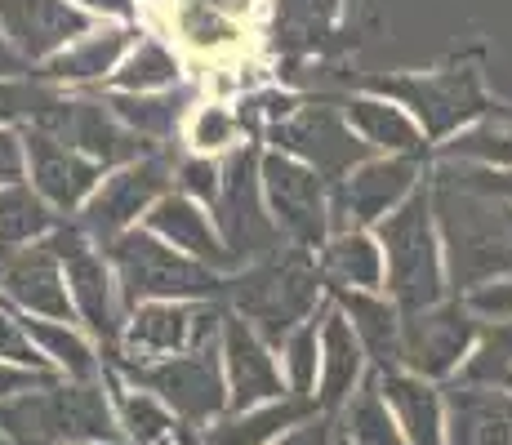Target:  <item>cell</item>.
Here are the masks:
<instances>
[{
    "mask_svg": "<svg viewBox=\"0 0 512 445\" xmlns=\"http://www.w3.org/2000/svg\"><path fill=\"white\" fill-rule=\"evenodd\" d=\"M49 245L63 259V276H67V299H72V316L85 334L103 348L107 356L116 352L125 325V308H121V290H116L112 263H107L103 245L85 236L81 223L63 219L49 232Z\"/></svg>",
    "mask_w": 512,
    "mask_h": 445,
    "instance_id": "52a82bcc",
    "label": "cell"
},
{
    "mask_svg": "<svg viewBox=\"0 0 512 445\" xmlns=\"http://www.w3.org/2000/svg\"><path fill=\"white\" fill-rule=\"evenodd\" d=\"M379 379V392L388 401L392 419H397L406 445H446V401H441V388L410 370H374Z\"/></svg>",
    "mask_w": 512,
    "mask_h": 445,
    "instance_id": "484cf974",
    "label": "cell"
},
{
    "mask_svg": "<svg viewBox=\"0 0 512 445\" xmlns=\"http://www.w3.org/2000/svg\"><path fill=\"white\" fill-rule=\"evenodd\" d=\"M23 325H27V334H32V343L41 348V356L49 361L54 374L76 379V383L103 379V356H98L94 339L76 321H49V316H27L23 312Z\"/></svg>",
    "mask_w": 512,
    "mask_h": 445,
    "instance_id": "1f68e13d",
    "label": "cell"
},
{
    "mask_svg": "<svg viewBox=\"0 0 512 445\" xmlns=\"http://www.w3.org/2000/svg\"><path fill=\"white\" fill-rule=\"evenodd\" d=\"M423 183V156H370L330 183V232L374 227Z\"/></svg>",
    "mask_w": 512,
    "mask_h": 445,
    "instance_id": "5bb4252c",
    "label": "cell"
},
{
    "mask_svg": "<svg viewBox=\"0 0 512 445\" xmlns=\"http://www.w3.org/2000/svg\"><path fill=\"white\" fill-rule=\"evenodd\" d=\"M23 72H32V67H27L23 58H18L14 49H9L5 36H0V76H23Z\"/></svg>",
    "mask_w": 512,
    "mask_h": 445,
    "instance_id": "f907efd6",
    "label": "cell"
},
{
    "mask_svg": "<svg viewBox=\"0 0 512 445\" xmlns=\"http://www.w3.org/2000/svg\"><path fill=\"white\" fill-rule=\"evenodd\" d=\"M139 27L134 23H98L94 32H85L81 41H72L67 49H58L54 58H45L32 76H41L54 89H85V85H107V76L116 72L130 45L139 41Z\"/></svg>",
    "mask_w": 512,
    "mask_h": 445,
    "instance_id": "44dd1931",
    "label": "cell"
},
{
    "mask_svg": "<svg viewBox=\"0 0 512 445\" xmlns=\"http://www.w3.org/2000/svg\"><path fill=\"white\" fill-rule=\"evenodd\" d=\"M312 414H321L317 405L285 392V397L250 405V410H223L219 419L201 428V445H272Z\"/></svg>",
    "mask_w": 512,
    "mask_h": 445,
    "instance_id": "83f0119b",
    "label": "cell"
},
{
    "mask_svg": "<svg viewBox=\"0 0 512 445\" xmlns=\"http://www.w3.org/2000/svg\"><path fill=\"white\" fill-rule=\"evenodd\" d=\"M0 432L14 445H72V441H121L107 383L49 379L18 397L0 401Z\"/></svg>",
    "mask_w": 512,
    "mask_h": 445,
    "instance_id": "3957f363",
    "label": "cell"
},
{
    "mask_svg": "<svg viewBox=\"0 0 512 445\" xmlns=\"http://www.w3.org/2000/svg\"><path fill=\"white\" fill-rule=\"evenodd\" d=\"M277 352H281V379H285V392H290V397L312 401V392H317V374H321L317 316H312V321H303L299 330L285 334Z\"/></svg>",
    "mask_w": 512,
    "mask_h": 445,
    "instance_id": "74e56055",
    "label": "cell"
},
{
    "mask_svg": "<svg viewBox=\"0 0 512 445\" xmlns=\"http://www.w3.org/2000/svg\"><path fill=\"white\" fill-rule=\"evenodd\" d=\"M27 178V147L18 125H0V187L23 183Z\"/></svg>",
    "mask_w": 512,
    "mask_h": 445,
    "instance_id": "bcb514c9",
    "label": "cell"
},
{
    "mask_svg": "<svg viewBox=\"0 0 512 445\" xmlns=\"http://www.w3.org/2000/svg\"><path fill=\"white\" fill-rule=\"evenodd\" d=\"M103 254L112 263L125 312L147 299H219L223 281H228L223 272H214V267L187 259L183 250L165 245L143 223L125 227L112 241H103Z\"/></svg>",
    "mask_w": 512,
    "mask_h": 445,
    "instance_id": "5b68a950",
    "label": "cell"
},
{
    "mask_svg": "<svg viewBox=\"0 0 512 445\" xmlns=\"http://www.w3.org/2000/svg\"><path fill=\"white\" fill-rule=\"evenodd\" d=\"M58 223H63V214H58L27 178L23 183L0 187V250L45 241Z\"/></svg>",
    "mask_w": 512,
    "mask_h": 445,
    "instance_id": "e575fe53",
    "label": "cell"
},
{
    "mask_svg": "<svg viewBox=\"0 0 512 445\" xmlns=\"http://www.w3.org/2000/svg\"><path fill=\"white\" fill-rule=\"evenodd\" d=\"M210 219L219 227L223 245L236 259V272L254 259H268L272 250H281V232L272 223L268 205H263V187H259V152L254 147H232L223 156V178H219V196L210 205Z\"/></svg>",
    "mask_w": 512,
    "mask_h": 445,
    "instance_id": "9c48e42d",
    "label": "cell"
},
{
    "mask_svg": "<svg viewBox=\"0 0 512 445\" xmlns=\"http://www.w3.org/2000/svg\"><path fill=\"white\" fill-rule=\"evenodd\" d=\"M441 161L512 170V107H486L472 125L455 130L441 143Z\"/></svg>",
    "mask_w": 512,
    "mask_h": 445,
    "instance_id": "d6a6232c",
    "label": "cell"
},
{
    "mask_svg": "<svg viewBox=\"0 0 512 445\" xmlns=\"http://www.w3.org/2000/svg\"><path fill=\"white\" fill-rule=\"evenodd\" d=\"M72 445H125V441H72Z\"/></svg>",
    "mask_w": 512,
    "mask_h": 445,
    "instance_id": "f5cc1de1",
    "label": "cell"
},
{
    "mask_svg": "<svg viewBox=\"0 0 512 445\" xmlns=\"http://www.w3.org/2000/svg\"><path fill=\"white\" fill-rule=\"evenodd\" d=\"M268 143L277 152L294 156V161L312 165L326 183H339L343 174H352L361 161H370V147L352 134V125L343 121L339 107H294L285 121L268 125Z\"/></svg>",
    "mask_w": 512,
    "mask_h": 445,
    "instance_id": "9a60e30c",
    "label": "cell"
},
{
    "mask_svg": "<svg viewBox=\"0 0 512 445\" xmlns=\"http://www.w3.org/2000/svg\"><path fill=\"white\" fill-rule=\"evenodd\" d=\"M334 303L348 316L361 352L374 370H397L401 365V308L379 290H334Z\"/></svg>",
    "mask_w": 512,
    "mask_h": 445,
    "instance_id": "f1b7e54d",
    "label": "cell"
},
{
    "mask_svg": "<svg viewBox=\"0 0 512 445\" xmlns=\"http://www.w3.org/2000/svg\"><path fill=\"white\" fill-rule=\"evenodd\" d=\"M446 401V445H512V392L455 383L441 388Z\"/></svg>",
    "mask_w": 512,
    "mask_h": 445,
    "instance_id": "d4e9b609",
    "label": "cell"
},
{
    "mask_svg": "<svg viewBox=\"0 0 512 445\" xmlns=\"http://www.w3.org/2000/svg\"><path fill=\"white\" fill-rule=\"evenodd\" d=\"M317 343H321V374H317V392L312 405L321 414H339L343 401L357 392V383L366 379V352H361L357 334H352L348 316L339 312V303L326 299L317 308Z\"/></svg>",
    "mask_w": 512,
    "mask_h": 445,
    "instance_id": "603a6c76",
    "label": "cell"
},
{
    "mask_svg": "<svg viewBox=\"0 0 512 445\" xmlns=\"http://www.w3.org/2000/svg\"><path fill=\"white\" fill-rule=\"evenodd\" d=\"M32 130L54 134L58 143L76 147V152L90 156L103 170L130 165V161H139L143 152H152V143H143L130 125L116 121V112L103 98H85V94H72V89H58V94L49 98L41 107V116L32 121Z\"/></svg>",
    "mask_w": 512,
    "mask_h": 445,
    "instance_id": "4fadbf2b",
    "label": "cell"
},
{
    "mask_svg": "<svg viewBox=\"0 0 512 445\" xmlns=\"http://www.w3.org/2000/svg\"><path fill=\"white\" fill-rule=\"evenodd\" d=\"M330 437H334V414H312V419H303L299 428H290L272 445H330Z\"/></svg>",
    "mask_w": 512,
    "mask_h": 445,
    "instance_id": "7dc6e473",
    "label": "cell"
},
{
    "mask_svg": "<svg viewBox=\"0 0 512 445\" xmlns=\"http://www.w3.org/2000/svg\"><path fill=\"white\" fill-rule=\"evenodd\" d=\"M0 299L9 308L27 312V316H49V321H76L72 299H67V276L63 259L54 254V245L32 241V245H14L0 250Z\"/></svg>",
    "mask_w": 512,
    "mask_h": 445,
    "instance_id": "ac0fdd59",
    "label": "cell"
},
{
    "mask_svg": "<svg viewBox=\"0 0 512 445\" xmlns=\"http://www.w3.org/2000/svg\"><path fill=\"white\" fill-rule=\"evenodd\" d=\"M374 94H388L419 121L423 138H450L486 112V89L477 72H423L397 76V81H374Z\"/></svg>",
    "mask_w": 512,
    "mask_h": 445,
    "instance_id": "2e32d148",
    "label": "cell"
},
{
    "mask_svg": "<svg viewBox=\"0 0 512 445\" xmlns=\"http://www.w3.org/2000/svg\"><path fill=\"white\" fill-rule=\"evenodd\" d=\"M103 103L112 107L116 121L130 125L143 143L170 147V138L183 130L187 112H192V89L174 85V89H161V94H116V89H107Z\"/></svg>",
    "mask_w": 512,
    "mask_h": 445,
    "instance_id": "f546056e",
    "label": "cell"
},
{
    "mask_svg": "<svg viewBox=\"0 0 512 445\" xmlns=\"http://www.w3.org/2000/svg\"><path fill=\"white\" fill-rule=\"evenodd\" d=\"M94 27L98 18L72 0H0V36L27 67H41Z\"/></svg>",
    "mask_w": 512,
    "mask_h": 445,
    "instance_id": "e0dca14e",
    "label": "cell"
},
{
    "mask_svg": "<svg viewBox=\"0 0 512 445\" xmlns=\"http://www.w3.org/2000/svg\"><path fill=\"white\" fill-rule=\"evenodd\" d=\"M143 227L161 236L165 245L183 250L187 259L214 267V272H223V276L236 272V259L228 254V245H223V236H219V227H214L210 210H205L201 201H192V196L174 192V187L143 214Z\"/></svg>",
    "mask_w": 512,
    "mask_h": 445,
    "instance_id": "7402d4cb",
    "label": "cell"
},
{
    "mask_svg": "<svg viewBox=\"0 0 512 445\" xmlns=\"http://www.w3.org/2000/svg\"><path fill=\"white\" fill-rule=\"evenodd\" d=\"M0 361L27 365V370H41V374H54V370H49V361L41 356V348L32 343V334H27L23 312L9 308L5 299H0Z\"/></svg>",
    "mask_w": 512,
    "mask_h": 445,
    "instance_id": "b9f144b4",
    "label": "cell"
},
{
    "mask_svg": "<svg viewBox=\"0 0 512 445\" xmlns=\"http://www.w3.org/2000/svg\"><path fill=\"white\" fill-rule=\"evenodd\" d=\"M223 294H228V312L241 316L272 348H281L285 334L312 321L326 303V276L317 267V254L281 245L268 259H254L232 272L223 281Z\"/></svg>",
    "mask_w": 512,
    "mask_h": 445,
    "instance_id": "7a4b0ae2",
    "label": "cell"
},
{
    "mask_svg": "<svg viewBox=\"0 0 512 445\" xmlns=\"http://www.w3.org/2000/svg\"><path fill=\"white\" fill-rule=\"evenodd\" d=\"M219 361H223V383H228V410H250V405L285 397L277 348L268 339H259L236 312H223Z\"/></svg>",
    "mask_w": 512,
    "mask_h": 445,
    "instance_id": "d6986e66",
    "label": "cell"
},
{
    "mask_svg": "<svg viewBox=\"0 0 512 445\" xmlns=\"http://www.w3.org/2000/svg\"><path fill=\"white\" fill-rule=\"evenodd\" d=\"M183 138L196 156H228L241 138V112L228 103H196L183 121Z\"/></svg>",
    "mask_w": 512,
    "mask_h": 445,
    "instance_id": "f35d334b",
    "label": "cell"
},
{
    "mask_svg": "<svg viewBox=\"0 0 512 445\" xmlns=\"http://www.w3.org/2000/svg\"><path fill=\"white\" fill-rule=\"evenodd\" d=\"M481 334V316L464 299H437L428 308L401 312V370L428 383H450Z\"/></svg>",
    "mask_w": 512,
    "mask_h": 445,
    "instance_id": "8fae6325",
    "label": "cell"
},
{
    "mask_svg": "<svg viewBox=\"0 0 512 445\" xmlns=\"http://www.w3.org/2000/svg\"><path fill=\"white\" fill-rule=\"evenodd\" d=\"M370 232L383 250V290L401 312H415L446 299L450 285H446V263H441V236H437V219H432L428 178Z\"/></svg>",
    "mask_w": 512,
    "mask_h": 445,
    "instance_id": "277c9868",
    "label": "cell"
},
{
    "mask_svg": "<svg viewBox=\"0 0 512 445\" xmlns=\"http://www.w3.org/2000/svg\"><path fill=\"white\" fill-rule=\"evenodd\" d=\"M219 178H223V161L219 156H187V161H174V192L201 201L205 210L219 196Z\"/></svg>",
    "mask_w": 512,
    "mask_h": 445,
    "instance_id": "7bdbcfd3",
    "label": "cell"
},
{
    "mask_svg": "<svg viewBox=\"0 0 512 445\" xmlns=\"http://www.w3.org/2000/svg\"><path fill=\"white\" fill-rule=\"evenodd\" d=\"M0 445H14V441H9V437H5V432H0Z\"/></svg>",
    "mask_w": 512,
    "mask_h": 445,
    "instance_id": "db71d44e",
    "label": "cell"
},
{
    "mask_svg": "<svg viewBox=\"0 0 512 445\" xmlns=\"http://www.w3.org/2000/svg\"><path fill=\"white\" fill-rule=\"evenodd\" d=\"M259 187H263V205H268L281 241L294 245V250L317 254L330 236V183L326 178L312 170V165L268 147V152H259Z\"/></svg>",
    "mask_w": 512,
    "mask_h": 445,
    "instance_id": "ba28073f",
    "label": "cell"
},
{
    "mask_svg": "<svg viewBox=\"0 0 512 445\" xmlns=\"http://www.w3.org/2000/svg\"><path fill=\"white\" fill-rule=\"evenodd\" d=\"M339 432L352 445H406V437H401V428H397V419H392V410H388V401H383V392H379V379H374V370L357 383V392L343 401Z\"/></svg>",
    "mask_w": 512,
    "mask_h": 445,
    "instance_id": "d590c367",
    "label": "cell"
},
{
    "mask_svg": "<svg viewBox=\"0 0 512 445\" xmlns=\"http://www.w3.org/2000/svg\"><path fill=\"white\" fill-rule=\"evenodd\" d=\"M174 85H183V63L156 36H139L130 54L116 63V72L107 76V89H116V94H161Z\"/></svg>",
    "mask_w": 512,
    "mask_h": 445,
    "instance_id": "836d02e7",
    "label": "cell"
},
{
    "mask_svg": "<svg viewBox=\"0 0 512 445\" xmlns=\"http://www.w3.org/2000/svg\"><path fill=\"white\" fill-rule=\"evenodd\" d=\"M170 187H174V156L165 152V147H152L139 161L107 170L103 183L94 187V196L76 210L81 214L76 223L85 227L90 241L103 245V241H112L116 232H125V227L143 223V214L152 210Z\"/></svg>",
    "mask_w": 512,
    "mask_h": 445,
    "instance_id": "7c38bea8",
    "label": "cell"
},
{
    "mask_svg": "<svg viewBox=\"0 0 512 445\" xmlns=\"http://www.w3.org/2000/svg\"><path fill=\"white\" fill-rule=\"evenodd\" d=\"M112 370L121 374V379L147 388L152 397H161L183 423H192V428H205V423H214L228 410V383H223L219 343L179 352V356H161V361H143V365H112Z\"/></svg>",
    "mask_w": 512,
    "mask_h": 445,
    "instance_id": "30bf717a",
    "label": "cell"
},
{
    "mask_svg": "<svg viewBox=\"0 0 512 445\" xmlns=\"http://www.w3.org/2000/svg\"><path fill=\"white\" fill-rule=\"evenodd\" d=\"M437 170H446L455 183H464L472 192L490 196V201L512 210V170H486V165H455V161H437Z\"/></svg>",
    "mask_w": 512,
    "mask_h": 445,
    "instance_id": "ee69618b",
    "label": "cell"
},
{
    "mask_svg": "<svg viewBox=\"0 0 512 445\" xmlns=\"http://www.w3.org/2000/svg\"><path fill=\"white\" fill-rule=\"evenodd\" d=\"M464 303L481 316V321H512V276L481 285V290H472Z\"/></svg>",
    "mask_w": 512,
    "mask_h": 445,
    "instance_id": "f6af8a7d",
    "label": "cell"
},
{
    "mask_svg": "<svg viewBox=\"0 0 512 445\" xmlns=\"http://www.w3.org/2000/svg\"><path fill=\"white\" fill-rule=\"evenodd\" d=\"M72 5H81L85 14H94L98 23H134L139 18V0H72Z\"/></svg>",
    "mask_w": 512,
    "mask_h": 445,
    "instance_id": "681fc988",
    "label": "cell"
},
{
    "mask_svg": "<svg viewBox=\"0 0 512 445\" xmlns=\"http://www.w3.org/2000/svg\"><path fill=\"white\" fill-rule=\"evenodd\" d=\"M432 219L441 236V263L455 299L512 276V210L490 196L455 183L446 170H432Z\"/></svg>",
    "mask_w": 512,
    "mask_h": 445,
    "instance_id": "6da1fadb",
    "label": "cell"
},
{
    "mask_svg": "<svg viewBox=\"0 0 512 445\" xmlns=\"http://www.w3.org/2000/svg\"><path fill=\"white\" fill-rule=\"evenodd\" d=\"M223 303L219 299H147L125 312L121 339L107 365H143L161 356H179L192 348L219 343L223 330Z\"/></svg>",
    "mask_w": 512,
    "mask_h": 445,
    "instance_id": "8992f818",
    "label": "cell"
},
{
    "mask_svg": "<svg viewBox=\"0 0 512 445\" xmlns=\"http://www.w3.org/2000/svg\"><path fill=\"white\" fill-rule=\"evenodd\" d=\"M27 147V183L54 205L63 219H72L85 201L94 196V187L103 183V165H94L90 156H81L76 147L58 143L54 134L32 130V125H18Z\"/></svg>",
    "mask_w": 512,
    "mask_h": 445,
    "instance_id": "ffe728a7",
    "label": "cell"
},
{
    "mask_svg": "<svg viewBox=\"0 0 512 445\" xmlns=\"http://www.w3.org/2000/svg\"><path fill=\"white\" fill-rule=\"evenodd\" d=\"M103 383H107V397H112L116 428H121L125 445H201V428L183 423L161 397L121 379L112 365H103Z\"/></svg>",
    "mask_w": 512,
    "mask_h": 445,
    "instance_id": "cb8c5ba5",
    "label": "cell"
},
{
    "mask_svg": "<svg viewBox=\"0 0 512 445\" xmlns=\"http://www.w3.org/2000/svg\"><path fill=\"white\" fill-rule=\"evenodd\" d=\"M54 94L58 89L45 85L41 76H32V72L0 76V125H32Z\"/></svg>",
    "mask_w": 512,
    "mask_h": 445,
    "instance_id": "60d3db41",
    "label": "cell"
},
{
    "mask_svg": "<svg viewBox=\"0 0 512 445\" xmlns=\"http://www.w3.org/2000/svg\"><path fill=\"white\" fill-rule=\"evenodd\" d=\"M330 445H352L348 437H343V432H339V423H334V437H330Z\"/></svg>",
    "mask_w": 512,
    "mask_h": 445,
    "instance_id": "816d5d0a",
    "label": "cell"
},
{
    "mask_svg": "<svg viewBox=\"0 0 512 445\" xmlns=\"http://www.w3.org/2000/svg\"><path fill=\"white\" fill-rule=\"evenodd\" d=\"M317 267L334 290H383V250L370 227L330 232L317 250Z\"/></svg>",
    "mask_w": 512,
    "mask_h": 445,
    "instance_id": "4dcf8cb0",
    "label": "cell"
},
{
    "mask_svg": "<svg viewBox=\"0 0 512 445\" xmlns=\"http://www.w3.org/2000/svg\"><path fill=\"white\" fill-rule=\"evenodd\" d=\"M343 121L352 125V134L370 147L374 156H423V130L419 121L388 94H352L348 103L339 107Z\"/></svg>",
    "mask_w": 512,
    "mask_h": 445,
    "instance_id": "4316f807",
    "label": "cell"
},
{
    "mask_svg": "<svg viewBox=\"0 0 512 445\" xmlns=\"http://www.w3.org/2000/svg\"><path fill=\"white\" fill-rule=\"evenodd\" d=\"M49 379H63V374H41V370H27V365H9L0 361V401L5 397H18L27 388H41Z\"/></svg>",
    "mask_w": 512,
    "mask_h": 445,
    "instance_id": "c3c4849f",
    "label": "cell"
},
{
    "mask_svg": "<svg viewBox=\"0 0 512 445\" xmlns=\"http://www.w3.org/2000/svg\"><path fill=\"white\" fill-rule=\"evenodd\" d=\"M179 36L192 49H201V54H223V49H232L241 41V27H236V18H228L223 9L205 5V0H187L179 9Z\"/></svg>",
    "mask_w": 512,
    "mask_h": 445,
    "instance_id": "ab89813d",
    "label": "cell"
},
{
    "mask_svg": "<svg viewBox=\"0 0 512 445\" xmlns=\"http://www.w3.org/2000/svg\"><path fill=\"white\" fill-rule=\"evenodd\" d=\"M455 383L512 392V321H481V334L459 365Z\"/></svg>",
    "mask_w": 512,
    "mask_h": 445,
    "instance_id": "8d00e7d4",
    "label": "cell"
}]
</instances>
